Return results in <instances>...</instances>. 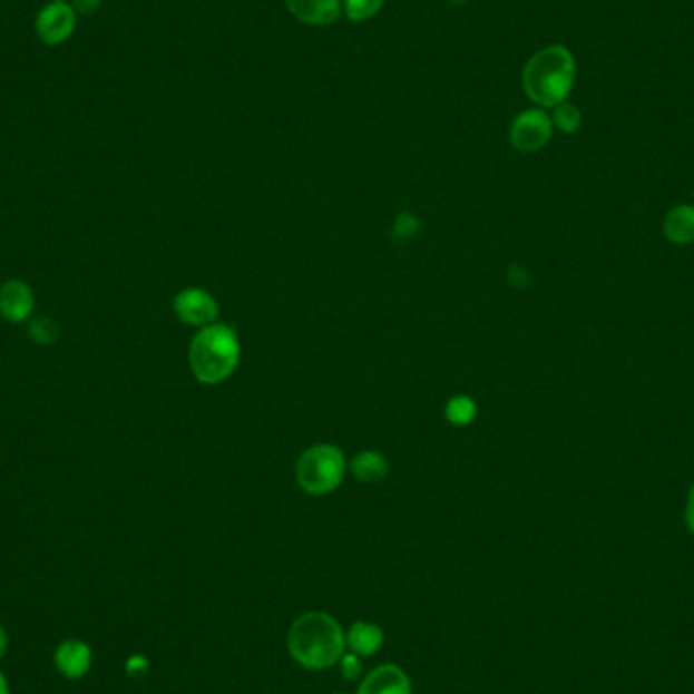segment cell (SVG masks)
I'll list each match as a JSON object with an SVG mask.
<instances>
[{"mask_svg":"<svg viewBox=\"0 0 694 694\" xmlns=\"http://www.w3.org/2000/svg\"><path fill=\"white\" fill-rule=\"evenodd\" d=\"M78 17H91L102 9V0H69Z\"/></svg>","mask_w":694,"mask_h":694,"instance_id":"cell-21","label":"cell"},{"mask_svg":"<svg viewBox=\"0 0 694 694\" xmlns=\"http://www.w3.org/2000/svg\"><path fill=\"white\" fill-rule=\"evenodd\" d=\"M550 120H553V126H557L560 133L575 135L580 126L579 108L575 104L560 102L558 106H555V113H553Z\"/></svg>","mask_w":694,"mask_h":694,"instance_id":"cell-16","label":"cell"},{"mask_svg":"<svg viewBox=\"0 0 694 694\" xmlns=\"http://www.w3.org/2000/svg\"><path fill=\"white\" fill-rule=\"evenodd\" d=\"M7 646H9V637H7V632H4V627L0 626V658L4 656V652H7Z\"/></svg>","mask_w":694,"mask_h":694,"instance_id":"cell-23","label":"cell"},{"mask_svg":"<svg viewBox=\"0 0 694 694\" xmlns=\"http://www.w3.org/2000/svg\"><path fill=\"white\" fill-rule=\"evenodd\" d=\"M664 238L676 244L686 246L694 242V205H674L671 212L664 217Z\"/></svg>","mask_w":694,"mask_h":694,"instance_id":"cell-12","label":"cell"},{"mask_svg":"<svg viewBox=\"0 0 694 694\" xmlns=\"http://www.w3.org/2000/svg\"><path fill=\"white\" fill-rule=\"evenodd\" d=\"M684 520H686V526H688V530L694 535V483L691 486V490H688V498H686V510H684Z\"/></svg>","mask_w":694,"mask_h":694,"instance_id":"cell-22","label":"cell"},{"mask_svg":"<svg viewBox=\"0 0 694 694\" xmlns=\"http://www.w3.org/2000/svg\"><path fill=\"white\" fill-rule=\"evenodd\" d=\"M476 414H478V404L469 399V397H463V394L453 397V399L447 402V407H444L447 421L451 422V424H456V427H467V424H471L473 419H476Z\"/></svg>","mask_w":694,"mask_h":694,"instance_id":"cell-15","label":"cell"},{"mask_svg":"<svg viewBox=\"0 0 694 694\" xmlns=\"http://www.w3.org/2000/svg\"><path fill=\"white\" fill-rule=\"evenodd\" d=\"M35 296L23 281H9L0 286V315L11 323H23L31 317Z\"/></svg>","mask_w":694,"mask_h":694,"instance_id":"cell-8","label":"cell"},{"mask_svg":"<svg viewBox=\"0 0 694 694\" xmlns=\"http://www.w3.org/2000/svg\"><path fill=\"white\" fill-rule=\"evenodd\" d=\"M240 362L236 331L224 323H212L199 331L189 348V365L202 384L228 380Z\"/></svg>","mask_w":694,"mask_h":694,"instance_id":"cell-3","label":"cell"},{"mask_svg":"<svg viewBox=\"0 0 694 694\" xmlns=\"http://www.w3.org/2000/svg\"><path fill=\"white\" fill-rule=\"evenodd\" d=\"M384 0H343V9L348 19H352L355 23L370 21L374 19L378 12L382 11Z\"/></svg>","mask_w":694,"mask_h":694,"instance_id":"cell-17","label":"cell"},{"mask_svg":"<svg viewBox=\"0 0 694 694\" xmlns=\"http://www.w3.org/2000/svg\"><path fill=\"white\" fill-rule=\"evenodd\" d=\"M382 644H384L382 627L370 622H355L345 636V646L358 656H374L378 649L382 648Z\"/></svg>","mask_w":694,"mask_h":694,"instance_id":"cell-13","label":"cell"},{"mask_svg":"<svg viewBox=\"0 0 694 694\" xmlns=\"http://www.w3.org/2000/svg\"><path fill=\"white\" fill-rule=\"evenodd\" d=\"M345 476V457L333 444H313L296 461V481L309 496L338 490Z\"/></svg>","mask_w":694,"mask_h":694,"instance_id":"cell-4","label":"cell"},{"mask_svg":"<svg viewBox=\"0 0 694 694\" xmlns=\"http://www.w3.org/2000/svg\"><path fill=\"white\" fill-rule=\"evenodd\" d=\"M524 91L543 108L567 102L575 84V58L567 47L548 46L526 63L522 74Z\"/></svg>","mask_w":694,"mask_h":694,"instance_id":"cell-2","label":"cell"},{"mask_svg":"<svg viewBox=\"0 0 694 694\" xmlns=\"http://www.w3.org/2000/svg\"><path fill=\"white\" fill-rule=\"evenodd\" d=\"M358 694H412V686L407 672L387 664L365 676Z\"/></svg>","mask_w":694,"mask_h":694,"instance_id":"cell-9","label":"cell"},{"mask_svg":"<svg viewBox=\"0 0 694 694\" xmlns=\"http://www.w3.org/2000/svg\"><path fill=\"white\" fill-rule=\"evenodd\" d=\"M352 473L362 483H378L388 476L387 457L378 451H364L353 457Z\"/></svg>","mask_w":694,"mask_h":694,"instance_id":"cell-14","label":"cell"},{"mask_svg":"<svg viewBox=\"0 0 694 694\" xmlns=\"http://www.w3.org/2000/svg\"><path fill=\"white\" fill-rule=\"evenodd\" d=\"M29 338L39 345H49L58 340V328L53 321L46 317H37L29 325Z\"/></svg>","mask_w":694,"mask_h":694,"instance_id":"cell-18","label":"cell"},{"mask_svg":"<svg viewBox=\"0 0 694 694\" xmlns=\"http://www.w3.org/2000/svg\"><path fill=\"white\" fill-rule=\"evenodd\" d=\"M175 315L179 321L195 328H207L217 317L216 299L209 295L204 289H185L179 295L175 296Z\"/></svg>","mask_w":694,"mask_h":694,"instance_id":"cell-7","label":"cell"},{"mask_svg":"<svg viewBox=\"0 0 694 694\" xmlns=\"http://www.w3.org/2000/svg\"><path fill=\"white\" fill-rule=\"evenodd\" d=\"M56 666L63 676H68L71 681L86 676L91 666L90 646L80 639H68L59 644L58 652H56Z\"/></svg>","mask_w":694,"mask_h":694,"instance_id":"cell-11","label":"cell"},{"mask_svg":"<svg viewBox=\"0 0 694 694\" xmlns=\"http://www.w3.org/2000/svg\"><path fill=\"white\" fill-rule=\"evenodd\" d=\"M289 652L303 668L325 671L342 658L345 634L331 615L311 612L289 629Z\"/></svg>","mask_w":694,"mask_h":694,"instance_id":"cell-1","label":"cell"},{"mask_svg":"<svg viewBox=\"0 0 694 694\" xmlns=\"http://www.w3.org/2000/svg\"><path fill=\"white\" fill-rule=\"evenodd\" d=\"M453 2H467V0H453Z\"/></svg>","mask_w":694,"mask_h":694,"instance_id":"cell-25","label":"cell"},{"mask_svg":"<svg viewBox=\"0 0 694 694\" xmlns=\"http://www.w3.org/2000/svg\"><path fill=\"white\" fill-rule=\"evenodd\" d=\"M78 12L69 0H49L35 17V33L49 47L63 46L76 33Z\"/></svg>","mask_w":694,"mask_h":694,"instance_id":"cell-5","label":"cell"},{"mask_svg":"<svg viewBox=\"0 0 694 694\" xmlns=\"http://www.w3.org/2000/svg\"><path fill=\"white\" fill-rule=\"evenodd\" d=\"M550 137H553V120L540 108H532L516 116L510 128V140L514 148H518L520 153H536L547 147Z\"/></svg>","mask_w":694,"mask_h":694,"instance_id":"cell-6","label":"cell"},{"mask_svg":"<svg viewBox=\"0 0 694 694\" xmlns=\"http://www.w3.org/2000/svg\"><path fill=\"white\" fill-rule=\"evenodd\" d=\"M419 228H421V224H419L417 216L402 214V216L397 217V222H394V236H397V240L412 238V236L419 232Z\"/></svg>","mask_w":694,"mask_h":694,"instance_id":"cell-20","label":"cell"},{"mask_svg":"<svg viewBox=\"0 0 694 694\" xmlns=\"http://www.w3.org/2000/svg\"><path fill=\"white\" fill-rule=\"evenodd\" d=\"M289 11L303 23L331 25L342 14V0H286Z\"/></svg>","mask_w":694,"mask_h":694,"instance_id":"cell-10","label":"cell"},{"mask_svg":"<svg viewBox=\"0 0 694 694\" xmlns=\"http://www.w3.org/2000/svg\"><path fill=\"white\" fill-rule=\"evenodd\" d=\"M0 694H9V684H7V678L2 672H0Z\"/></svg>","mask_w":694,"mask_h":694,"instance_id":"cell-24","label":"cell"},{"mask_svg":"<svg viewBox=\"0 0 694 694\" xmlns=\"http://www.w3.org/2000/svg\"><path fill=\"white\" fill-rule=\"evenodd\" d=\"M335 694H345V693H335Z\"/></svg>","mask_w":694,"mask_h":694,"instance_id":"cell-26","label":"cell"},{"mask_svg":"<svg viewBox=\"0 0 694 694\" xmlns=\"http://www.w3.org/2000/svg\"><path fill=\"white\" fill-rule=\"evenodd\" d=\"M362 656L353 654V652H343L342 658H340V668H342L343 678L345 681H358L362 676Z\"/></svg>","mask_w":694,"mask_h":694,"instance_id":"cell-19","label":"cell"}]
</instances>
